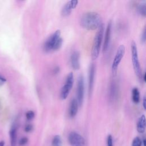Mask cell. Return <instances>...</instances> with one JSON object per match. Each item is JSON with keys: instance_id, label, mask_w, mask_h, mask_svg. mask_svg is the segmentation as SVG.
<instances>
[{"instance_id": "cell-22", "label": "cell", "mask_w": 146, "mask_h": 146, "mask_svg": "<svg viewBox=\"0 0 146 146\" xmlns=\"http://www.w3.org/2000/svg\"><path fill=\"white\" fill-rule=\"evenodd\" d=\"M110 91H110V97H111V98L113 99L116 95V87L114 84H112Z\"/></svg>"}, {"instance_id": "cell-2", "label": "cell", "mask_w": 146, "mask_h": 146, "mask_svg": "<svg viewBox=\"0 0 146 146\" xmlns=\"http://www.w3.org/2000/svg\"><path fill=\"white\" fill-rule=\"evenodd\" d=\"M103 34H104V26L103 24L102 23L99 27L98 28V30L95 36L94 39V43L92 45V48L91 50V57L93 60L96 59L99 55L100 47L103 38Z\"/></svg>"}, {"instance_id": "cell-18", "label": "cell", "mask_w": 146, "mask_h": 146, "mask_svg": "<svg viewBox=\"0 0 146 146\" xmlns=\"http://www.w3.org/2000/svg\"><path fill=\"white\" fill-rule=\"evenodd\" d=\"M138 10L139 13L143 17L146 15V5L145 3H142L140 4L138 7Z\"/></svg>"}, {"instance_id": "cell-24", "label": "cell", "mask_w": 146, "mask_h": 146, "mask_svg": "<svg viewBox=\"0 0 146 146\" xmlns=\"http://www.w3.org/2000/svg\"><path fill=\"white\" fill-rule=\"evenodd\" d=\"M145 33H146V30H145V28H144L143 30V31L141 34V38H140L141 42L143 43L145 42V39H146V34Z\"/></svg>"}, {"instance_id": "cell-32", "label": "cell", "mask_w": 146, "mask_h": 146, "mask_svg": "<svg viewBox=\"0 0 146 146\" xmlns=\"http://www.w3.org/2000/svg\"><path fill=\"white\" fill-rule=\"evenodd\" d=\"M5 145V141L3 140H2L0 141V146H4Z\"/></svg>"}, {"instance_id": "cell-23", "label": "cell", "mask_w": 146, "mask_h": 146, "mask_svg": "<svg viewBox=\"0 0 146 146\" xmlns=\"http://www.w3.org/2000/svg\"><path fill=\"white\" fill-rule=\"evenodd\" d=\"M28 141H29V139L27 137H22L19 141V145L20 146H24L25 145H26L28 143Z\"/></svg>"}, {"instance_id": "cell-3", "label": "cell", "mask_w": 146, "mask_h": 146, "mask_svg": "<svg viewBox=\"0 0 146 146\" xmlns=\"http://www.w3.org/2000/svg\"><path fill=\"white\" fill-rule=\"evenodd\" d=\"M131 51L133 70L136 75L140 79L142 78V72L140 64V62L139 60L137 48L136 46V44L134 40H132L131 43Z\"/></svg>"}, {"instance_id": "cell-29", "label": "cell", "mask_w": 146, "mask_h": 146, "mask_svg": "<svg viewBox=\"0 0 146 146\" xmlns=\"http://www.w3.org/2000/svg\"><path fill=\"white\" fill-rule=\"evenodd\" d=\"M145 102H146V98H145V96H144L143 100V106L144 110H145V106H146Z\"/></svg>"}, {"instance_id": "cell-4", "label": "cell", "mask_w": 146, "mask_h": 146, "mask_svg": "<svg viewBox=\"0 0 146 146\" xmlns=\"http://www.w3.org/2000/svg\"><path fill=\"white\" fill-rule=\"evenodd\" d=\"M125 52V47L124 45L121 44L120 45L116 51L115 56L112 62V74L115 76L117 74L118 66L121 61Z\"/></svg>"}, {"instance_id": "cell-7", "label": "cell", "mask_w": 146, "mask_h": 146, "mask_svg": "<svg viewBox=\"0 0 146 146\" xmlns=\"http://www.w3.org/2000/svg\"><path fill=\"white\" fill-rule=\"evenodd\" d=\"M60 35H61L60 30H56L51 35H50L48 37V38L44 42L43 45L44 50L47 52H49L52 50V48L55 42L60 38Z\"/></svg>"}, {"instance_id": "cell-11", "label": "cell", "mask_w": 146, "mask_h": 146, "mask_svg": "<svg viewBox=\"0 0 146 146\" xmlns=\"http://www.w3.org/2000/svg\"><path fill=\"white\" fill-rule=\"evenodd\" d=\"M70 63L72 68L77 70L80 68V54L79 51H74L70 57Z\"/></svg>"}, {"instance_id": "cell-20", "label": "cell", "mask_w": 146, "mask_h": 146, "mask_svg": "<svg viewBox=\"0 0 146 146\" xmlns=\"http://www.w3.org/2000/svg\"><path fill=\"white\" fill-rule=\"evenodd\" d=\"M142 140L139 137H136L132 141V146H141Z\"/></svg>"}, {"instance_id": "cell-21", "label": "cell", "mask_w": 146, "mask_h": 146, "mask_svg": "<svg viewBox=\"0 0 146 146\" xmlns=\"http://www.w3.org/2000/svg\"><path fill=\"white\" fill-rule=\"evenodd\" d=\"M34 116H35V113L33 111H31V110L28 111L26 113V117L28 120H31L32 119H34Z\"/></svg>"}, {"instance_id": "cell-6", "label": "cell", "mask_w": 146, "mask_h": 146, "mask_svg": "<svg viewBox=\"0 0 146 146\" xmlns=\"http://www.w3.org/2000/svg\"><path fill=\"white\" fill-rule=\"evenodd\" d=\"M84 95V80L82 75H79L76 87V100L78 105L81 106L83 104Z\"/></svg>"}, {"instance_id": "cell-12", "label": "cell", "mask_w": 146, "mask_h": 146, "mask_svg": "<svg viewBox=\"0 0 146 146\" xmlns=\"http://www.w3.org/2000/svg\"><path fill=\"white\" fill-rule=\"evenodd\" d=\"M10 139V144L11 146L17 145V125L14 124L10 130L9 132Z\"/></svg>"}, {"instance_id": "cell-10", "label": "cell", "mask_w": 146, "mask_h": 146, "mask_svg": "<svg viewBox=\"0 0 146 146\" xmlns=\"http://www.w3.org/2000/svg\"><path fill=\"white\" fill-rule=\"evenodd\" d=\"M95 74V67L94 63L90 64L89 68V74H88V93L89 95L91 96L94 84Z\"/></svg>"}, {"instance_id": "cell-31", "label": "cell", "mask_w": 146, "mask_h": 146, "mask_svg": "<svg viewBox=\"0 0 146 146\" xmlns=\"http://www.w3.org/2000/svg\"><path fill=\"white\" fill-rule=\"evenodd\" d=\"M143 144L144 146H146V140L145 139H143V140L142 141V144Z\"/></svg>"}, {"instance_id": "cell-13", "label": "cell", "mask_w": 146, "mask_h": 146, "mask_svg": "<svg viewBox=\"0 0 146 146\" xmlns=\"http://www.w3.org/2000/svg\"><path fill=\"white\" fill-rule=\"evenodd\" d=\"M78 106L79 105L76 99L75 98L72 99L71 101L69 108V115L71 117H74L76 116L78 112Z\"/></svg>"}, {"instance_id": "cell-5", "label": "cell", "mask_w": 146, "mask_h": 146, "mask_svg": "<svg viewBox=\"0 0 146 146\" xmlns=\"http://www.w3.org/2000/svg\"><path fill=\"white\" fill-rule=\"evenodd\" d=\"M73 83H74V75H73V73L71 72L67 75L66 77L65 84L63 85L60 91V96L62 100H64L67 98L72 87Z\"/></svg>"}, {"instance_id": "cell-30", "label": "cell", "mask_w": 146, "mask_h": 146, "mask_svg": "<svg viewBox=\"0 0 146 146\" xmlns=\"http://www.w3.org/2000/svg\"><path fill=\"white\" fill-rule=\"evenodd\" d=\"M59 67H56V68H55V69L54 70V72L55 74H56V73H58L59 72Z\"/></svg>"}, {"instance_id": "cell-28", "label": "cell", "mask_w": 146, "mask_h": 146, "mask_svg": "<svg viewBox=\"0 0 146 146\" xmlns=\"http://www.w3.org/2000/svg\"><path fill=\"white\" fill-rule=\"evenodd\" d=\"M6 81V79L0 75V86H2Z\"/></svg>"}, {"instance_id": "cell-27", "label": "cell", "mask_w": 146, "mask_h": 146, "mask_svg": "<svg viewBox=\"0 0 146 146\" xmlns=\"http://www.w3.org/2000/svg\"><path fill=\"white\" fill-rule=\"evenodd\" d=\"M70 5H71V8L72 9H74L76 8V6L78 5V1H77V0H71V1H70Z\"/></svg>"}, {"instance_id": "cell-19", "label": "cell", "mask_w": 146, "mask_h": 146, "mask_svg": "<svg viewBox=\"0 0 146 146\" xmlns=\"http://www.w3.org/2000/svg\"><path fill=\"white\" fill-rule=\"evenodd\" d=\"M63 44V39L62 38L60 37L55 43L53 48H52V50L54 51H56L59 50L62 46Z\"/></svg>"}, {"instance_id": "cell-16", "label": "cell", "mask_w": 146, "mask_h": 146, "mask_svg": "<svg viewBox=\"0 0 146 146\" xmlns=\"http://www.w3.org/2000/svg\"><path fill=\"white\" fill-rule=\"evenodd\" d=\"M132 99L135 103H138L140 101V92L136 87L133 88L132 90Z\"/></svg>"}, {"instance_id": "cell-17", "label": "cell", "mask_w": 146, "mask_h": 146, "mask_svg": "<svg viewBox=\"0 0 146 146\" xmlns=\"http://www.w3.org/2000/svg\"><path fill=\"white\" fill-rule=\"evenodd\" d=\"M52 146H63L62 140L59 135H56L54 136L52 140Z\"/></svg>"}, {"instance_id": "cell-14", "label": "cell", "mask_w": 146, "mask_h": 146, "mask_svg": "<svg viewBox=\"0 0 146 146\" xmlns=\"http://www.w3.org/2000/svg\"><path fill=\"white\" fill-rule=\"evenodd\" d=\"M137 130L139 133H143L145 130V117L142 115L138 119L137 123Z\"/></svg>"}, {"instance_id": "cell-1", "label": "cell", "mask_w": 146, "mask_h": 146, "mask_svg": "<svg viewBox=\"0 0 146 146\" xmlns=\"http://www.w3.org/2000/svg\"><path fill=\"white\" fill-rule=\"evenodd\" d=\"M80 26L88 30H95L102 24L101 18L96 12L90 11L84 13L80 20Z\"/></svg>"}, {"instance_id": "cell-15", "label": "cell", "mask_w": 146, "mask_h": 146, "mask_svg": "<svg viewBox=\"0 0 146 146\" xmlns=\"http://www.w3.org/2000/svg\"><path fill=\"white\" fill-rule=\"evenodd\" d=\"M72 9L71 8L70 1L67 2L62 7L61 10V14L63 17H68L70 15Z\"/></svg>"}, {"instance_id": "cell-9", "label": "cell", "mask_w": 146, "mask_h": 146, "mask_svg": "<svg viewBox=\"0 0 146 146\" xmlns=\"http://www.w3.org/2000/svg\"><path fill=\"white\" fill-rule=\"evenodd\" d=\"M111 31H112V22L111 21H110L107 26L105 34H104V42H103V52H105L107 50L109 47V44L110 42L111 36Z\"/></svg>"}, {"instance_id": "cell-26", "label": "cell", "mask_w": 146, "mask_h": 146, "mask_svg": "<svg viewBox=\"0 0 146 146\" xmlns=\"http://www.w3.org/2000/svg\"><path fill=\"white\" fill-rule=\"evenodd\" d=\"M33 129V127L31 124H27L25 127V131L26 132H31Z\"/></svg>"}, {"instance_id": "cell-8", "label": "cell", "mask_w": 146, "mask_h": 146, "mask_svg": "<svg viewBox=\"0 0 146 146\" xmlns=\"http://www.w3.org/2000/svg\"><path fill=\"white\" fill-rule=\"evenodd\" d=\"M68 140L71 146H84L85 144L83 137L75 131H72L69 133Z\"/></svg>"}, {"instance_id": "cell-33", "label": "cell", "mask_w": 146, "mask_h": 146, "mask_svg": "<svg viewBox=\"0 0 146 146\" xmlns=\"http://www.w3.org/2000/svg\"><path fill=\"white\" fill-rule=\"evenodd\" d=\"M143 80H144V82L145 81V73L144 74V76H143Z\"/></svg>"}, {"instance_id": "cell-25", "label": "cell", "mask_w": 146, "mask_h": 146, "mask_svg": "<svg viewBox=\"0 0 146 146\" xmlns=\"http://www.w3.org/2000/svg\"><path fill=\"white\" fill-rule=\"evenodd\" d=\"M107 146H113V139H112V136L111 135H109L107 137Z\"/></svg>"}]
</instances>
